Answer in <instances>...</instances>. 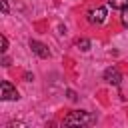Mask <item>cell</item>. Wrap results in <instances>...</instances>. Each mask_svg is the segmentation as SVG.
<instances>
[{
	"instance_id": "1",
	"label": "cell",
	"mask_w": 128,
	"mask_h": 128,
	"mask_svg": "<svg viewBox=\"0 0 128 128\" xmlns=\"http://www.w3.org/2000/svg\"><path fill=\"white\" fill-rule=\"evenodd\" d=\"M94 122H96V118L92 114H88V112H82V110H74L64 118L66 126H90Z\"/></svg>"
},
{
	"instance_id": "2",
	"label": "cell",
	"mask_w": 128,
	"mask_h": 128,
	"mask_svg": "<svg viewBox=\"0 0 128 128\" xmlns=\"http://www.w3.org/2000/svg\"><path fill=\"white\" fill-rule=\"evenodd\" d=\"M0 98L2 100H18L20 96H18V90L8 80H2V84H0Z\"/></svg>"
},
{
	"instance_id": "3",
	"label": "cell",
	"mask_w": 128,
	"mask_h": 128,
	"mask_svg": "<svg viewBox=\"0 0 128 128\" xmlns=\"http://www.w3.org/2000/svg\"><path fill=\"white\" fill-rule=\"evenodd\" d=\"M104 80L108 82V84H114V86H120V82H122V74H120V70L118 68H106L104 70Z\"/></svg>"
},
{
	"instance_id": "4",
	"label": "cell",
	"mask_w": 128,
	"mask_h": 128,
	"mask_svg": "<svg viewBox=\"0 0 128 128\" xmlns=\"http://www.w3.org/2000/svg\"><path fill=\"white\" fill-rule=\"evenodd\" d=\"M88 20L92 24H102L106 20V8H96V10H90L88 12Z\"/></svg>"
},
{
	"instance_id": "5",
	"label": "cell",
	"mask_w": 128,
	"mask_h": 128,
	"mask_svg": "<svg viewBox=\"0 0 128 128\" xmlns=\"http://www.w3.org/2000/svg\"><path fill=\"white\" fill-rule=\"evenodd\" d=\"M30 48H32V52L38 54L40 58H48V56H50V50H48L42 42H38V40H30Z\"/></svg>"
},
{
	"instance_id": "6",
	"label": "cell",
	"mask_w": 128,
	"mask_h": 128,
	"mask_svg": "<svg viewBox=\"0 0 128 128\" xmlns=\"http://www.w3.org/2000/svg\"><path fill=\"white\" fill-rule=\"evenodd\" d=\"M108 6H112L116 10H122L124 6H128V0H108Z\"/></svg>"
},
{
	"instance_id": "7",
	"label": "cell",
	"mask_w": 128,
	"mask_h": 128,
	"mask_svg": "<svg viewBox=\"0 0 128 128\" xmlns=\"http://www.w3.org/2000/svg\"><path fill=\"white\" fill-rule=\"evenodd\" d=\"M76 46H78L82 52H86V50H90V40H88V38H80V40H76Z\"/></svg>"
},
{
	"instance_id": "8",
	"label": "cell",
	"mask_w": 128,
	"mask_h": 128,
	"mask_svg": "<svg viewBox=\"0 0 128 128\" xmlns=\"http://www.w3.org/2000/svg\"><path fill=\"white\" fill-rule=\"evenodd\" d=\"M120 16H122V24H124V26H128V6H124V8H122V14H120Z\"/></svg>"
},
{
	"instance_id": "9",
	"label": "cell",
	"mask_w": 128,
	"mask_h": 128,
	"mask_svg": "<svg viewBox=\"0 0 128 128\" xmlns=\"http://www.w3.org/2000/svg\"><path fill=\"white\" fill-rule=\"evenodd\" d=\"M0 42H2V48H0V50L6 52V50H8V40H6V36H0Z\"/></svg>"
},
{
	"instance_id": "10",
	"label": "cell",
	"mask_w": 128,
	"mask_h": 128,
	"mask_svg": "<svg viewBox=\"0 0 128 128\" xmlns=\"http://www.w3.org/2000/svg\"><path fill=\"white\" fill-rule=\"evenodd\" d=\"M0 4H2V12L8 14V0H0Z\"/></svg>"
},
{
	"instance_id": "11",
	"label": "cell",
	"mask_w": 128,
	"mask_h": 128,
	"mask_svg": "<svg viewBox=\"0 0 128 128\" xmlns=\"http://www.w3.org/2000/svg\"><path fill=\"white\" fill-rule=\"evenodd\" d=\"M68 98H70V100H76V94H74V92L70 90V92H68Z\"/></svg>"
}]
</instances>
